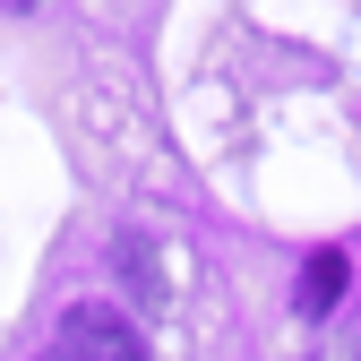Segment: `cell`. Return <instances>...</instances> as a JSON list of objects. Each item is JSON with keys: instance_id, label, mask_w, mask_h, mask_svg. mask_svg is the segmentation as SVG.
Returning a JSON list of instances; mask_svg holds the SVG:
<instances>
[{"instance_id": "3957f363", "label": "cell", "mask_w": 361, "mask_h": 361, "mask_svg": "<svg viewBox=\"0 0 361 361\" xmlns=\"http://www.w3.org/2000/svg\"><path fill=\"white\" fill-rule=\"evenodd\" d=\"M52 361H61V353H52Z\"/></svg>"}, {"instance_id": "6da1fadb", "label": "cell", "mask_w": 361, "mask_h": 361, "mask_svg": "<svg viewBox=\"0 0 361 361\" xmlns=\"http://www.w3.org/2000/svg\"><path fill=\"white\" fill-rule=\"evenodd\" d=\"M61 361H147V344H138V327H129L121 310L78 301L61 319Z\"/></svg>"}, {"instance_id": "7a4b0ae2", "label": "cell", "mask_w": 361, "mask_h": 361, "mask_svg": "<svg viewBox=\"0 0 361 361\" xmlns=\"http://www.w3.org/2000/svg\"><path fill=\"white\" fill-rule=\"evenodd\" d=\"M336 293H344V258H336V250H319V258H310V284H301V310H310V319H327Z\"/></svg>"}]
</instances>
